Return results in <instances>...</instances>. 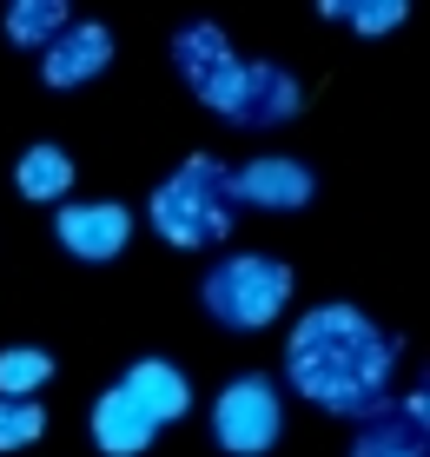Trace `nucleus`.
<instances>
[{"instance_id":"nucleus-16","label":"nucleus","mask_w":430,"mask_h":457,"mask_svg":"<svg viewBox=\"0 0 430 457\" xmlns=\"http://www.w3.org/2000/svg\"><path fill=\"white\" fill-rule=\"evenodd\" d=\"M331 21L358 27V34H391V27H404V0H325Z\"/></svg>"},{"instance_id":"nucleus-12","label":"nucleus","mask_w":430,"mask_h":457,"mask_svg":"<svg viewBox=\"0 0 430 457\" xmlns=\"http://www.w3.org/2000/svg\"><path fill=\"white\" fill-rule=\"evenodd\" d=\"M120 385H126V391H133V398L153 411V424H172V418H186V404H193V385H186V378L172 371L166 358H139V365L126 371Z\"/></svg>"},{"instance_id":"nucleus-9","label":"nucleus","mask_w":430,"mask_h":457,"mask_svg":"<svg viewBox=\"0 0 430 457\" xmlns=\"http://www.w3.org/2000/svg\"><path fill=\"white\" fill-rule=\"evenodd\" d=\"M311 172L298 160H285V153H272V160H252L232 172V206H259V212H298L311 206Z\"/></svg>"},{"instance_id":"nucleus-7","label":"nucleus","mask_w":430,"mask_h":457,"mask_svg":"<svg viewBox=\"0 0 430 457\" xmlns=\"http://www.w3.org/2000/svg\"><path fill=\"white\" fill-rule=\"evenodd\" d=\"M424 418H430V398L424 391H410V398H377L358 424L351 437V457H424Z\"/></svg>"},{"instance_id":"nucleus-3","label":"nucleus","mask_w":430,"mask_h":457,"mask_svg":"<svg viewBox=\"0 0 430 457\" xmlns=\"http://www.w3.org/2000/svg\"><path fill=\"white\" fill-rule=\"evenodd\" d=\"M285 305H292V265L265 259V252H238L205 272V312L232 332H265Z\"/></svg>"},{"instance_id":"nucleus-13","label":"nucleus","mask_w":430,"mask_h":457,"mask_svg":"<svg viewBox=\"0 0 430 457\" xmlns=\"http://www.w3.org/2000/svg\"><path fill=\"white\" fill-rule=\"evenodd\" d=\"M13 186H21V199H34V206H46V199H67L73 160H67L60 146H27L21 166H13Z\"/></svg>"},{"instance_id":"nucleus-10","label":"nucleus","mask_w":430,"mask_h":457,"mask_svg":"<svg viewBox=\"0 0 430 457\" xmlns=\"http://www.w3.org/2000/svg\"><path fill=\"white\" fill-rule=\"evenodd\" d=\"M106 60H113V34H106L100 21H73L67 34L40 54V80L46 87H79V80H93Z\"/></svg>"},{"instance_id":"nucleus-4","label":"nucleus","mask_w":430,"mask_h":457,"mask_svg":"<svg viewBox=\"0 0 430 457\" xmlns=\"http://www.w3.org/2000/svg\"><path fill=\"white\" fill-rule=\"evenodd\" d=\"M278 431H285V398H278L272 378L245 371V378H232V385L219 391V404H212V437H219V451L259 457V451L278 445Z\"/></svg>"},{"instance_id":"nucleus-11","label":"nucleus","mask_w":430,"mask_h":457,"mask_svg":"<svg viewBox=\"0 0 430 457\" xmlns=\"http://www.w3.org/2000/svg\"><path fill=\"white\" fill-rule=\"evenodd\" d=\"M159 437V424H153V411L133 398L126 385H113V391H100V404H93V445H100L106 457H139Z\"/></svg>"},{"instance_id":"nucleus-17","label":"nucleus","mask_w":430,"mask_h":457,"mask_svg":"<svg viewBox=\"0 0 430 457\" xmlns=\"http://www.w3.org/2000/svg\"><path fill=\"white\" fill-rule=\"evenodd\" d=\"M46 437V411L34 398H0V451H27Z\"/></svg>"},{"instance_id":"nucleus-1","label":"nucleus","mask_w":430,"mask_h":457,"mask_svg":"<svg viewBox=\"0 0 430 457\" xmlns=\"http://www.w3.org/2000/svg\"><path fill=\"white\" fill-rule=\"evenodd\" d=\"M285 371H292V391H305L311 404L338 418H364L391 391L397 338L377 332L358 305H318L285 338Z\"/></svg>"},{"instance_id":"nucleus-2","label":"nucleus","mask_w":430,"mask_h":457,"mask_svg":"<svg viewBox=\"0 0 430 457\" xmlns=\"http://www.w3.org/2000/svg\"><path fill=\"white\" fill-rule=\"evenodd\" d=\"M153 226L166 245L179 252H205L232 239V172L212 160V153H193L166 186L153 193Z\"/></svg>"},{"instance_id":"nucleus-15","label":"nucleus","mask_w":430,"mask_h":457,"mask_svg":"<svg viewBox=\"0 0 430 457\" xmlns=\"http://www.w3.org/2000/svg\"><path fill=\"white\" fill-rule=\"evenodd\" d=\"M46 378H54V358L34 352V345H13V352H0V398H34Z\"/></svg>"},{"instance_id":"nucleus-5","label":"nucleus","mask_w":430,"mask_h":457,"mask_svg":"<svg viewBox=\"0 0 430 457\" xmlns=\"http://www.w3.org/2000/svg\"><path fill=\"white\" fill-rule=\"evenodd\" d=\"M298 106H305V87H298L285 67H272V60H238L226 100H219L212 113L226 126H285Z\"/></svg>"},{"instance_id":"nucleus-6","label":"nucleus","mask_w":430,"mask_h":457,"mask_svg":"<svg viewBox=\"0 0 430 457\" xmlns=\"http://www.w3.org/2000/svg\"><path fill=\"white\" fill-rule=\"evenodd\" d=\"M172 67L186 73V87L199 93V106H219V100H226V87H232V73H238V54H232L226 27L193 21V27L172 34Z\"/></svg>"},{"instance_id":"nucleus-8","label":"nucleus","mask_w":430,"mask_h":457,"mask_svg":"<svg viewBox=\"0 0 430 457\" xmlns=\"http://www.w3.org/2000/svg\"><path fill=\"white\" fill-rule=\"evenodd\" d=\"M54 232H60V245H67L73 259L106 265L113 252H126V239H133V212L113 206V199H87V206H60Z\"/></svg>"},{"instance_id":"nucleus-14","label":"nucleus","mask_w":430,"mask_h":457,"mask_svg":"<svg viewBox=\"0 0 430 457\" xmlns=\"http://www.w3.org/2000/svg\"><path fill=\"white\" fill-rule=\"evenodd\" d=\"M67 27H73L67 0H13V7H7V40L13 46H40V54H46Z\"/></svg>"}]
</instances>
